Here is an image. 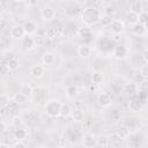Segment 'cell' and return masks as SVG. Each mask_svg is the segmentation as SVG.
Instances as JSON below:
<instances>
[{
    "instance_id": "cell-34",
    "label": "cell",
    "mask_w": 148,
    "mask_h": 148,
    "mask_svg": "<svg viewBox=\"0 0 148 148\" xmlns=\"http://www.w3.org/2000/svg\"><path fill=\"white\" fill-rule=\"evenodd\" d=\"M138 90L140 92H148V80L147 79L140 84H138Z\"/></svg>"
},
{
    "instance_id": "cell-1",
    "label": "cell",
    "mask_w": 148,
    "mask_h": 148,
    "mask_svg": "<svg viewBox=\"0 0 148 148\" xmlns=\"http://www.w3.org/2000/svg\"><path fill=\"white\" fill-rule=\"evenodd\" d=\"M102 12L101 9H98L97 7H94V6H89V7H86L82 9L81 12V21L87 25H92V24H96L98 23L101 20H102Z\"/></svg>"
},
{
    "instance_id": "cell-49",
    "label": "cell",
    "mask_w": 148,
    "mask_h": 148,
    "mask_svg": "<svg viewBox=\"0 0 148 148\" xmlns=\"http://www.w3.org/2000/svg\"><path fill=\"white\" fill-rule=\"evenodd\" d=\"M0 148H9V146H7V145H5V143H1Z\"/></svg>"
},
{
    "instance_id": "cell-3",
    "label": "cell",
    "mask_w": 148,
    "mask_h": 148,
    "mask_svg": "<svg viewBox=\"0 0 148 148\" xmlns=\"http://www.w3.org/2000/svg\"><path fill=\"white\" fill-rule=\"evenodd\" d=\"M9 34H10V37L14 38V39H23L27 36L25 31H24V28L21 24H14L10 28Z\"/></svg>"
},
{
    "instance_id": "cell-39",
    "label": "cell",
    "mask_w": 148,
    "mask_h": 148,
    "mask_svg": "<svg viewBox=\"0 0 148 148\" xmlns=\"http://www.w3.org/2000/svg\"><path fill=\"white\" fill-rule=\"evenodd\" d=\"M140 73L147 79L148 77V65H145V66H142L141 67V69H140Z\"/></svg>"
},
{
    "instance_id": "cell-21",
    "label": "cell",
    "mask_w": 148,
    "mask_h": 148,
    "mask_svg": "<svg viewBox=\"0 0 148 148\" xmlns=\"http://www.w3.org/2000/svg\"><path fill=\"white\" fill-rule=\"evenodd\" d=\"M73 109L68 103H61V108H60V117L62 118H67L72 114Z\"/></svg>"
},
{
    "instance_id": "cell-24",
    "label": "cell",
    "mask_w": 148,
    "mask_h": 148,
    "mask_svg": "<svg viewBox=\"0 0 148 148\" xmlns=\"http://www.w3.org/2000/svg\"><path fill=\"white\" fill-rule=\"evenodd\" d=\"M6 110H7L8 114H10L12 117L17 116V114H18V113H17V111H18V104H17V103H15V102L12 99V101L9 102V104L7 105Z\"/></svg>"
},
{
    "instance_id": "cell-40",
    "label": "cell",
    "mask_w": 148,
    "mask_h": 148,
    "mask_svg": "<svg viewBox=\"0 0 148 148\" xmlns=\"http://www.w3.org/2000/svg\"><path fill=\"white\" fill-rule=\"evenodd\" d=\"M90 125H91V123L88 120V121H83V125H82V131H84V132H88L89 130H90Z\"/></svg>"
},
{
    "instance_id": "cell-27",
    "label": "cell",
    "mask_w": 148,
    "mask_h": 148,
    "mask_svg": "<svg viewBox=\"0 0 148 148\" xmlns=\"http://www.w3.org/2000/svg\"><path fill=\"white\" fill-rule=\"evenodd\" d=\"M7 66H8V68L10 69V72H14V71H16V69H18V66H20V62H18V60L16 59V58H9L8 60H7Z\"/></svg>"
},
{
    "instance_id": "cell-48",
    "label": "cell",
    "mask_w": 148,
    "mask_h": 148,
    "mask_svg": "<svg viewBox=\"0 0 148 148\" xmlns=\"http://www.w3.org/2000/svg\"><path fill=\"white\" fill-rule=\"evenodd\" d=\"M1 29H2V30L5 29V21H3V20H1Z\"/></svg>"
},
{
    "instance_id": "cell-17",
    "label": "cell",
    "mask_w": 148,
    "mask_h": 148,
    "mask_svg": "<svg viewBox=\"0 0 148 148\" xmlns=\"http://www.w3.org/2000/svg\"><path fill=\"white\" fill-rule=\"evenodd\" d=\"M72 119L75 121V123H82L84 121V111L83 109H74L73 112H72Z\"/></svg>"
},
{
    "instance_id": "cell-10",
    "label": "cell",
    "mask_w": 148,
    "mask_h": 148,
    "mask_svg": "<svg viewBox=\"0 0 148 148\" xmlns=\"http://www.w3.org/2000/svg\"><path fill=\"white\" fill-rule=\"evenodd\" d=\"M23 28H24V31H25V35L27 36H32L37 31V23L34 22V21H31V20H28L23 24Z\"/></svg>"
},
{
    "instance_id": "cell-33",
    "label": "cell",
    "mask_w": 148,
    "mask_h": 148,
    "mask_svg": "<svg viewBox=\"0 0 148 148\" xmlns=\"http://www.w3.org/2000/svg\"><path fill=\"white\" fill-rule=\"evenodd\" d=\"M34 40H35V45L36 46H42V45L45 44V36L36 35V36H34Z\"/></svg>"
},
{
    "instance_id": "cell-44",
    "label": "cell",
    "mask_w": 148,
    "mask_h": 148,
    "mask_svg": "<svg viewBox=\"0 0 148 148\" xmlns=\"http://www.w3.org/2000/svg\"><path fill=\"white\" fill-rule=\"evenodd\" d=\"M120 39H121V35H118V34H113V36H112V38H111V40L112 42H120Z\"/></svg>"
},
{
    "instance_id": "cell-11",
    "label": "cell",
    "mask_w": 148,
    "mask_h": 148,
    "mask_svg": "<svg viewBox=\"0 0 148 148\" xmlns=\"http://www.w3.org/2000/svg\"><path fill=\"white\" fill-rule=\"evenodd\" d=\"M131 32L136 37H142V36H145L147 34V29H146V27L143 24L136 23V24L131 27Z\"/></svg>"
},
{
    "instance_id": "cell-26",
    "label": "cell",
    "mask_w": 148,
    "mask_h": 148,
    "mask_svg": "<svg viewBox=\"0 0 148 148\" xmlns=\"http://www.w3.org/2000/svg\"><path fill=\"white\" fill-rule=\"evenodd\" d=\"M27 98H28V97H27L25 95H23L21 91H18V92H15V94L13 95V97H12V99H13L15 103H17L18 105H21V104L25 103Z\"/></svg>"
},
{
    "instance_id": "cell-29",
    "label": "cell",
    "mask_w": 148,
    "mask_h": 148,
    "mask_svg": "<svg viewBox=\"0 0 148 148\" xmlns=\"http://www.w3.org/2000/svg\"><path fill=\"white\" fill-rule=\"evenodd\" d=\"M10 125H12L14 128H20V127H22V125H23V119H22V117H20L18 114L12 117Z\"/></svg>"
},
{
    "instance_id": "cell-22",
    "label": "cell",
    "mask_w": 148,
    "mask_h": 148,
    "mask_svg": "<svg viewBox=\"0 0 148 148\" xmlns=\"http://www.w3.org/2000/svg\"><path fill=\"white\" fill-rule=\"evenodd\" d=\"M22 46L25 49V50H32L36 45H35V40H34V37L32 36H25L23 39H22Z\"/></svg>"
},
{
    "instance_id": "cell-18",
    "label": "cell",
    "mask_w": 148,
    "mask_h": 148,
    "mask_svg": "<svg viewBox=\"0 0 148 148\" xmlns=\"http://www.w3.org/2000/svg\"><path fill=\"white\" fill-rule=\"evenodd\" d=\"M127 106H128V110H130L131 112H134V113L140 112V111L142 110V104H141V102L138 101V99H131V101L128 102Z\"/></svg>"
},
{
    "instance_id": "cell-8",
    "label": "cell",
    "mask_w": 148,
    "mask_h": 148,
    "mask_svg": "<svg viewBox=\"0 0 148 148\" xmlns=\"http://www.w3.org/2000/svg\"><path fill=\"white\" fill-rule=\"evenodd\" d=\"M45 74V67L43 65H34L31 68H30V75L34 77V79H40L43 77Z\"/></svg>"
},
{
    "instance_id": "cell-25",
    "label": "cell",
    "mask_w": 148,
    "mask_h": 148,
    "mask_svg": "<svg viewBox=\"0 0 148 148\" xmlns=\"http://www.w3.org/2000/svg\"><path fill=\"white\" fill-rule=\"evenodd\" d=\"M77 87L76 86H74V84H71V86H68L67 88H66V96L68 97V98H71V99H73V98H75L76 96H77Z\"/></svg>"
},
{
    "instance_id": "cell-30",
    "label": "cell",
    "mask_w": 148,
    "mask_h": 148,
    "mask_svg": "<svg viewBox=\"0 0 148 148\" xmlns=\"http://www.w3.org/2000/svg\"><path fill=\"white\" fill-rule=\"evenodd\" d=\"M77 35L80 36V37H89V36H91V30H90V28L89 27H82V28H79L77 29Z\"/></svg>"
},
{
    "instance_id": "cell-15",
    "label": "cell",
    "mask_w": 148,
    "mask_h": 148,
    "mask_svg": "<svg viewBox=\"0 0 148 148\" xmlns=\"http://www.w3.org/2000/svg\"><path fill=\"white\" fill-rule=\"evenodd\" d=\"M42 62H43V65H46V66L54 65V62H56V54L52 53V52H45L42 56Z\"/></svg>"
},
{
    "instance_id": "cell-50",
    "label": "cell",
    "mask_w": 148,
    "mask_h": 148,
    "mask_svg": "<svg viewBox=\"0 0 148 148\" xmlns=\"http://www.w3.org/2000/svg\"><path fill=\"white\" fill-rule=\"evenodd\" d=\"M145 27H146V29H147V31H148V21L145 23Z\"/></svg>"
},
{
    "instance_id": "cell-37",
    "label": "cell",
    "mask_w": 148,
    "mask_h": 148,
    "mask_svg": "<svg viewBox=\"0 0 148 148\" xmlns=\"http://www.w3.org/2000/svg\"><path fill=\"white\" fill-rule=\"evenodd\" d=\"M101 22H102V25H104V27H109L110 24H111V22H112V18H111V16H108V15H105V16H103L102 17V20H101Z\"/></svg>"
},
{
    "instance_id": "cell-5",
    "label": "cell",
    "mask_w": 148,
    "mask_h": 148,
    "mask_svg": "<svg viewBox=\"0 0 148 148\" xmlns=\"http://www.w3.org/2000/svg\"><path fill=\"white\" fill-rule=\"evenodd\" d=\"M40 16H42L43 21L50 22L56 17V9L53 7H51V6H45L40 10Z\"/></svg>"
},
{
    "instance_id": "cell-28",
    "label": "cell",
    "mask_w": 148,
    "mask_h": 148,
    "mask_svg": "<svg viewBox=\"0 0 148 148\" xmlns=\"http://www.w3.org/2000/svg\"><path fill=\"white\" fill-rule=\"evenodd\" d=\"M20 91H21L23 95H25L27 97L34 95V88H32L30 84H28V83H23V84L21 86V88H20Z\"/></svg>"
},
{
    "instance_id": "cell-9",
    "label": "cell",
    "mask_w": 148,
    "mask_h": 148,
    "mask_svg": "<svg viewBox=\"0 0 148 148\" xmlns=\"http://www.w3.org/2000/svg\"><path fill=\"white\" fill-rule=\"evenodd\" d=\"M125 18H126V22L131 25H134L136 23H139V13L134 9H131L126 13L125 15Z\"/></svg>"
},
{
    "instance_id": "cell-19",
    "label": "cell",
    "mask_w": 148,
    "mask_h": 148,
    "mask_svg": "<svg viewBox=\"0 0 148 148\" xmlns=\"http://www.w3.org/2000/svg\"><path fill=\"white\" fill-rule=\"evenodd\" d=\"M91 52H92V50H91V47L89 45H80L77 47V54L80 57H82V58L90 57L91 56Z\"/></svg>"
},
{
    "instance_id": "cell-14",
    "label": "cell",
    "mask_w": 148,
    "mask_h": 148,
    "mask_svg": "<svg viewBox=\"0 0 148 148\" xmlns=\"http://www.w3.org/2000/svg\"><path fill=\"white\" fill-rule=\"evenodd\" d=\"M116 135H117L120 140H123V139H127V138H130V135H131V130H130L127 126L121 125V126H119V127L117 128V131H116Z\"/></svg>"
},
{
    "instance_id": "cell-36",
    "label": "cell",
    "mask_w": 148,
    "mask_h": 148,
    "mask_svg": "<svg viewBox=\"0 0 148 148\" xmlns=\"http://www.w3.org/2000/svg\"><path fill=\"white\" fill-rule=\"evenodd\" d=\"M146 80V77L141 74V73H138V74H134L133 75V82L136 83V84H140L141 82H143Z\"/></svg>"
},
{
    "instance_id": "cell-6",
    "label": "cell",
    "mask_w": 148,
    "mask_h": 148,
    "mask_svg": "<svg viewBox=\"0 0 148 148\" xmlns=\"http://www.w3.org/2000/svg\"><path fill=\"white\" fill-rule=\"evenodd\" d=\"M128 53H130V50L125 45H117L113 49V56L117 59H120V60L126 59L128 57Z\"/></svg>"
},
{
    "instance_id": "cell-12",
    "label": "cell",
    "mask_w": 148,
    "mask_h": 148,
    "mask_svg": "<svg viewBox=\"0 0 148 148\" xmlns=\"http://www.w3.org/2000/svg\"><path fill=\"white\" fill-rule=\"evenodd\" d=\"M123 91H124L127 96H134V95L136 94V91H138V84L134 83L133 81L127 82V83L124 84V87H123Z\"/></svg>"
},
{
    "instance_id": "cell-13",
    "label": "cell",
    "mask_w": 148,
    "mask_h": 148,
    "mask_svg": "<svg viewBox=\"0 0 148 148\" xmlns=\"http://www.w3.org/2000/svg\"><path fill=\"white\" fill-rule=\"evenodd\" d=\"M82 145L84 148H92L96 146V136L90 134V133H87L83 139H82Z\"/></svg>"
},
{
    "instance_id": "cell-43",
    "label": "cell",
    "mask_w": 148,
    "mask_h": 148,
    "mask_svg": "<svg viewBox=\"0 0 148 148\" xmlns=\"http://www.w3.org/2000/svg\"><path fill=\"white\" fill-rule=\"evenodd\" d=\"M141 12H148V1L141 2Z\"/></svg>"
},
{
    "instance_id": "cell-46",
    "label": "cell",
    "mask_w": 148,
    "mask_h": 148,
    "mask_svg": "<svg viewBox=\"0 0 148 148\" xmlns=\"http://www.w3.org/2000/svg\"><path fill=\"white\" fill-rule=\"evenodd\" d=\"M6 130H7V125H6V123L2 120V121H1V128H0V131H1L2 133H5Z\"/></svg>"
},
{
    "instance_id": "cell-4",
    "label": "cell",
    "mask_w": 148,
    "mask_h": 148,
    "mask_svg": "<svg viewBox=\"0 0 148 148\" xmlns=\"http://www.w3.org/2000/svg\"><path fill=\"white\" fill-rule=\"evenodd\" d=\"M110 30L112 31V34H118V35H121L124 31H125V23L123 20H118V18H114L112 20L111 24L109 25Z\"/></svg>"
},
{
    "instance_id": "cell-47",
    "label": "cell",
    "mask_w": 148,
    "mask_h": 148,
    "mask_svg": "<svg viewBox=\"0 0 148 148\" xmlns=\"http://www.w3.org/2000/svg\"><path fill=\"white\" fill-rule=\"evenodd\" d=\"M96 89H97V86H95L94 83H89V90L90 91H96Z\"/></svg>"
},
{
    "instance_id": "cell-32",
    "label": "cell",
    "mask_w": 148,
    "mask_h": 148,
    "mask_svg": "<svg viewBox=\"0 0 148 148\" xmlns=\"http://www.w3.org/2000/svg\"><path fill=\"white\" fill-rule=\"evenodd\" d=\"M10 101L12 99H9L8 95H6L5 92L1 94V96H0V105H1V108H7V105L9 104Z\"/></svg>"
},
{
    "instance_id": "cell-35",
    "label": "cell",
    "mask_w": 148,
    "mask_h": 148,
    "mask_svg": "<svg viewBox=\"0 0 148 148\" xmlns=\"http://www.w3.org/2000/svg\"><path fill=\"white\" fill-rule=\"evenodd\" d=\"M148 21V12H140L139 13V23L143 24Z\"/></svg>"
},
{
    "instance_id": "cell-20",
    "label": "cell",
    "mask_w": 148,
    "mask_h": 148,
    "mask_svg": "<svg viewBox=\"0 0 148 148\" xmlns=\"http://www.w3.org/2000/svg\"><path fill=\"white\" fill-rule=\"evenodd\" d=\"M109 143H110V139L105 134H99L96 136V146L101 148H105L109 146Z\"/></svg>"
},
{
    "instance_id": "cell-2",
    "label": "cell",
    "mask_w": 148,
    "mask_h": 148,
    "mask_svg": "<svg viewBox=\"0 0 148 148\" xmlns=\"http://www.w3.org/2000/svg\"><path fill=\"white\" fill-rule=\"evenodd\" d=\"M60 108H61V103L58 99H50L46 102L44 110L46 112V114L51 118H57L60 116Z\"/></svg>"
},
{
    "instance_id": "cell-23",
    "label": "cell",
    "mask_w": 148,
    "mask_h": 148,
    "mask_svg": "<svg viewBox=\"0 0 148 148\" xmlns=\"http://www.w3.org/2000/svg\"><path fill=\"white\" fill-rule=\"evenodd\" d=\"M27 136H28V132L24 128H22V127L15 128V131H14V138L17 141H23V140L27 139Z\"/></svg>"
},
{
    "instance_id": "cell-7",
    "label": "cell",
    "mask_w": 148,
    "mask_h": 148,
    "mask_svg": "<svg viewBox=\"0 0 148 148\" xmlns=\"http://www.w3.org/2000/svg\"><path fill=\"white\" fill-rule=\"evenodd\" d=\"M97 104L102 108H109L112 104V98L108 92H101L97 96Z\"/></svg>"
},
{
    "instance_id": "cell-45",
    "label": "cell",
    "mask_w": 148,
    "mask_h": 148,
    "mask_svg": "<svg viewBox=\"0 0 148 148\" xmlns=\"http://www.w3.org/2000/svg\"><path fill=\"white\" fill-rule=\"evenodd\" d=\"M142 58H143L145 62L148 64V49H146V50L142 52Z\"/></svg>"
},
{
    "instance_id": "cell-31",
    "label": "cell",
    "mask_w": 148,
    "mask_h": 148,
    "mask_svg": "<svg viewBox=\"0 0 148 148\" xmlns=\"http://www.w3.org/2000/svg\"><path fill=\"white\" fill-rule=\"evenodd\" d=\"M57 35H58V29H57L56 27H50V28H47L46 31H45V37H46V38H50V39L57 37Z\"/></svg>"
},
{
    "instance_id": "cell-38",
    "label": "cell",
    "mask_w": 148,
    "mask_h": 148,
    "mask_svg": "<svg viewBox=\"0 0 148 148\" xmlns=\"http://www.w3.org/2000/svg\"><path fill=\"white\" fill-rule=\"evenodd\" d=\"M9 72H10V69L8 68L7 64L3 62V64L0 66V73H1L2 75H7V74H9Z\"/></svg>"
},
{
    "instance_id": "cell-42",
    "label": "cell",
    "mask_w": 148,
    "mask_h": 148,
    "mask_svg": "<svg viewBox=\"0 0 148 148\" xmlns=\"http://www.w3.org/2000/svg\"><path fill=\"white\" fill-rule=\"evenodd\" d=\"M114 12H116V9H114L113 7H106V8L104 9L105 15H108V16H110V14H112V13H114Z\"/></svg>"
},
{
    "instance_id": "cell-41",
    "label": "cell",
    "mask_w": 148,
    "mask_h": 148,
    "mask_svg": "<svg viewBox=\"0 0 148 148\" xmlns=\"http://www.w3.org/2000/svg\"><path fill=\"white\" fill-rule=\"evenodd\" d=\"M13 148H28V147H27V145H25L24 142H22V141H17V142L14 143Z\"/></svg>"
},
{
    "instance_id": "cell-16",
    "label": "cell",
    "mask_w": 148,
    "mask_h": 148,
    "mask_svg": "<svg viewBox=\"0 0 148 148\" xmlns=\"http://www.w3.org/2000/svg\"><path fill=\"white\" fill-rule=\"evenodd\" d=\"M91 83H94L95 86H102L104 83V75L102 72L96 71L91 74Z\"/></svg>"
}]
</instances>
